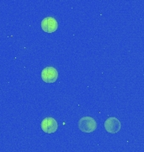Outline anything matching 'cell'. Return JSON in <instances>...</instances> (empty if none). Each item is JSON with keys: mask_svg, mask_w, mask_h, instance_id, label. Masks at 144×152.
Masks as SVG:
<instances>
[{"mask_svg": "<svg viewBox=\"0 0 144 152\" xmlns=\"http://www.w3.org/2000/svg\"><path fill=\"white\" fill-rule=\"evenodd\" d=\"M79 129L84 133H92L97 129V123L91 117H84L79 121Z\"/></svg>", "mask_w": 144, "mask_h": 152, "instance_id": "6da1fadb", "label": "cell"}, {"mask_svg": "<svg viewBox=\"0 0 144 152\" xmlns=\"http://www.w3.org/2000/svg\"><path fill=\"white\" fill-rule=\"evenodd\" d=\"M58 78V72L53 67H46L41 71V79L46 83H54Z\"/></svg>", "mask_w": 144, "mask_h": 152, "instance_id": "7a4b0ae2", "label": "cell"}, {"mask_svg": "<svg viewBox=\"0 0 144 152\" xmlns=\"http://www.w3.org/2000/svg\"><path fill=\"white\" fill-rule=\"evenodd\" d=\"M41 26L43 31L47 33H53L57 30L58 23L53 17H47L42 20L41 23Z\"/></svg>", "mask_w": 144, "mask_h": 152, "instance_id": "3957f363", "label": "cell"}, {"mask_svg": "<svg viewBox=\"0 0 144 152\" xmlns=\"http://www.w3.org/2000/svg\"><path fill=\"white\" fill-rule=\"evenodd\" d=\"M41 128L47 134L55 133L58 129L57 122L53 118H46L42 120L41 124Z\"/></svg>", "mask_w": 144, "mask_h": 152, "instance_id": "277c9868", "label": "cell"}, {"mask_svg": "<svg viewBox=\"0 0 144 152\" xmlns=\"http://www.w3.org/2000/svg\"><path fill=\"white\" fill-rule=\"evenodd\" d=\"M121 128V122L116 118H109L105 122V129L108 133L111 134H116Z\"/></svg>", "mask_w": 144, "mask_h": 152, "instance_id": "5b68a950", "label": "cell"}]
</instances>
